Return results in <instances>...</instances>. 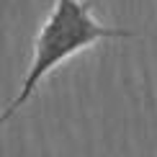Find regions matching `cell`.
<instances>
[{
    "instance_id": "obj_1",
    "label": "cell",
    "mask_w": 157,
    "mask_h": 157,
    "mask_svg": "<svg viewBox=\"0 0 157 157\" xmlns=\"http://www.w3.org/2000/svg\"><path fill=\"white\" fill-rule=\"evenodd\" d=\"M129 36H134L132 31L98 23L90 13V0H54V8L36 34L34 57H31L29 72L21 82V90L8 103V108L0 113V126L8 124L31 101L41 80L62 62H67L77 52L90 49L101 39H129Z\"/></svg>"
}]
</instances>
